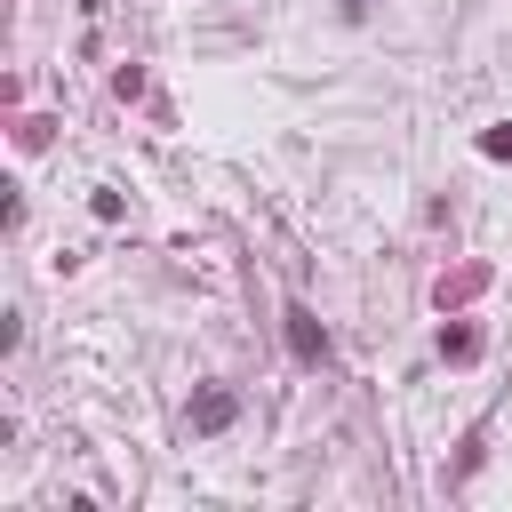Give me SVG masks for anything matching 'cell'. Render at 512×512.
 Returning a JSON list of instances; mask_svg holds the SVG:
<instances>
[{
    "instance_id": "obj_1",
    "label": "cell",
    "mask_w": 512,
    "mask_h": 512,
    "mask_svg": "<svg viewBox=\"0 0 512 512\" xmlns=\"http://www.w3.org/2000/svg\"><path fill=\"white\" fill-rule=\"evenodd\" d=\"M288 344H296V360H320V352H328V336H320V320H312L304 304L288 312Z\"/></svg>"
},
{
    "instance_id": "obj_2",
    "label": "cell",
    "mask_w": 512,
    "mask_h": 512,
    "mask_svg": "<svg viewBox=\"0 0 512 512\" xmlns=\"http://www.w3.org/2000/svg\"><path fill=\"white\" fill-rule=\"evenodd\" d=\"M192 424H200V432H224V424H232V392H200Z\"/></svg>"
},
{
    "instance_id": "obj_3",
    "label": "cell",
    "mask_w": 512,
    "mask_h": 512,
    "mask_svg": "<svg viewBox=\"0 0 512 512\" xmlns=\"http://www.w3.org/2000/svg\"><path fill=\"white\" fill-rule=\"evenodd\" d=\"M360 8H368V0H344V16H360Z\"/></svg>"
}]
</instances>
